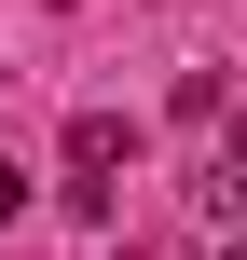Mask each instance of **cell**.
<instances>
[{"mask_svg": "<svg viewBox=\"0 0 247 260\" xmlns=\"http://www.w3.org/2000/svg\"><path fill=\"white\" fill-rule=\"evenodd\" d=\"M55 165H69V206H83V219H124V165H138V123H124V110H69Z\"/></svg>", "mask_w": 247, "mask_h": 260, "instance_id": "6da1fadb", "label": "cell"}, {"mask_svg": "<svg viewBox=\"0 0 247 260\" xmlns=\"http://www.w3.org/2000/svg\"><path fill=\"white\" fill-rule=\"evenodd\" d=\"M193 219L247 233V110H234V123H206V151H193Z\"/></svg>", "mask_w": 247, "mask_h": 260, "instance_id": "7a4b0ae2", "label": "cell"}, {"mask_svg": "<svg viewBox=\"0 0 247 260\" xmlns=\"http://www.w3.org/2000/svg\"><path fill=\"white\" fill-rule=\"evenodd\" d=\"M28 206H41V178H28L14 151H0V219H28Z\"/></svg>", "mask_w": 247, "mask_h": 260, "instance_id": "3957f363", "label": "cell"}, {"mask_svg": "<svg viewBox=\"0 0 247 260\" xmlns=\"http://www.w3.org/2000/svg\"><path fill=\"white\" fill-rule=\"evenodd\" d=\"M41 14H83V0H41Z\"/></svg>", "mask_w": 247, "mask_h": 260, "instance_id": "277c9868", "label": "cell"}, {"mask_svg": "<svg viewBox=\"0 0 247 260\" xmlns=\"http://www.w3.org/2000/svg\"><path fill=\"white\" fill-rule=\"evenodd\" d=\"M220 260H247V233H234V247H220Z\"/></svg>", "mask_w": 247, "mask_h": 260, "instance_id": "5b68a950", "label": "cell"}, {"mask_svg": "<svg viewBox=\"0 0 247 260\" xmlns=\"http://www.w3.org/2000/svg\"><path fill=\"white\" fill-rule=\"evenodd\" d=\"M0 82H14V69H0Z\"/></svg>", "mask_w": 247, "mask_h": 260, "instance_id": "8992f818", "label": "cell"}]
</instances>
